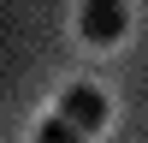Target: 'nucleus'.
Returning a JSON list of instances; mask_svg holds the SVG:
<instances>
[{
    "label": "nucleus",
    "mask_w": 148,
    "mask_h": 143,
    "mask_svg": "<svg viewBox=\"0 0 148 143\" xmlns=\"http://www.w3.org/2000/svg\"><path fill=\"white\" fill-rule=\"evenodd\" d=\"M59 119H65V125H71V131H77V137H83V143H89V137H95V131H101V125H107V95H101V90H95V83H71V90H65V95H59Z\"/></svg>",
    "instance_id": "nucleus-1"
},
{
    "label": "nucleus",
    "mask_w": 148,
    "mask_h": 143,
    "mask_svg": "<svg viewBox=\"0 0 148 143\" xmlns=\"http://www.w3.org/2000/svg\"><path fill=\"white\" fill-rule=\"evenodd\" d=\"M77 30H83V42H119V36L130 30V6H119V0H95V6H83L77 12Z\"/></svg>",
    "instance_id": "nucleus-2"
},
{
    "label": "nucleus",
    "mask_w": 148,
    "mask_h": 143,
    "mask_svg": "<svg viewBox=\"0 0 148 143\" xmlns=\"http://www.w3.org/2000/svg\"><path fill=\"white\" fill-rule=\"evenodd\" d=\"M36 143H83V137H77V131H71L65 119L53 113V119H42V125H36Z\"/></svg>",
    "instance_id": "nucleus-3"
}]
</instances>
